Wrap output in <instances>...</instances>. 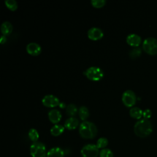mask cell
<instances>
[{"mask_svg": "<svg viewBox=\"0 0 157 157\" xmlns=\"http://www.w3.org/2000/svg\"><path fill=\"white\" fill-rule=\"evenodd\" d=\"M153 131V126L148 119L142 118L138 120L134 126V133L140 137L150 135Z\"/></svg>", "mask_w": 157, "mask_h": 157, "instance_id": "cell-1", "label": "cell"}, {"mask_svg": "<svg viewBox=\"0 0 157 157\" xmlns=\"http://www.w3.org/2000/svg\"><path fill=\"white\" fill-rule=\"evenodd\" d=\"M78 132L80 135L85 139H93L98 133L96 124L90 121H83L79 125Z\"/></svg>", "mask_w": 157, "mask_h": 157, "instance_id": "cell-2", "label": "cell"}, {"mask_svg": "<svg viewBox=\"0 0 157 157\" xmlns=\"http://www.w3.org/2000/svg\"><path fill=\"white\" fill-rule=\"evenodd\" d=\"M46 147L41 142H33L30 147V154L33 157H45L47 156Z\"/></svg>", "mask_w": 157, "mask_h": 157, "instance_id": "cell-3", "label": "cell"}, {"mask_svg": "<svg viewBox=\"0 0 157 157\" xmlns=\"http://www.w3.org/2000/svg\"><path fill=\"white\" fill-rule=\"evenodd\" d=\"M143 49L150 55L157 54V39L153 37H148L144 39L142 44Z\"/></svg>", "mask_w": 157, "mask_h": 157, "instance_id": "cell-4", "label": "cell"}, {"mask_svg": "<svg viewBox=\"0 0 157 157\" xmlns=\"http://www.w3.org/2000/svg\"><path fill=\"white\" fill-rule=\"evenodd\" d=\"M83 74L91 80L98 81L101 80L104 76L103 71L99 67L91 66L87 68Z\"/></svg>", "mask_w": 157, "mask_h": 157, "instance_id": "cell-5", "label": "cell"}, {"mask_svg": "<svg viewBox=\"0 0 157 157\" xmlns=\"http://www.w3.org/2000/svg\"><path fill=\"white\" fill-rule=\"evenodd\" d=\"M81 155L83 157H98L99 155V148L94 144H86L81 150Z\"/></svg>", "mask_w": 157, "mask_h": 157, "instance_id": "cell-6", "label": "cell"}, {"mask_svg": "<svg viewBox=\"0 0 157 157\" xmlns=\"http://www.w3.org/2000/svg\"><path fill=\"white\" fill-rule=\"evenodd\" d=\"M121 99L126 106L132 107L136 103V96L132 90H126L123 93Z\"/></svg>", "mask_w": 157, "mask_h": 157, "instance_id": "cell-7", "label": "cell"}, {"mask_svg": "<svg viewBox=\"0 0 157 157\" xmlns=\"http://www.w3.org/2000/svg\"><path fill=\"white\" fill-rule=\"evenodd\" d=\"M42 104L49 107H54L59 105L60 101L58 97L53 94H47L44 96L42 99Z\"/></svg>", "mask_w": 157, "mask_h": 157, "instance_id": "cell-8", "label": "cell"}, {"mask_svg": "<svg viewBox=\"0 0 157 157\" xmlns=\"http://www.w3.org/2000/svg\"><path fill=\"white\" fill-rule=\"evenodd\" d=\"M88 37L91 40H98L102 38L104 36L102 30L98 27H91L90 28L87 33Z\"/></svg>", "mask_w": 157, "mask_h": 157, "instance_id": "cell-9", "label": "cell"}, {"mask_svg": "<svg viewBox=\"0 0 157 157\" xmlns=\"http://www.w3.org/2000/svg\"><path fill=\"white\" fill-rule=\"evenodd\" d=\"M26 51L29 54L36 56L39 55L41 52V47L36 42H29L26 45Z\"/></svg>", "mask_w": 157, "mask_h": 157, "instance_id": "cell-10", "label": "cell"}, {"mask_svg": "<svg viewBox=\"0 0 157 157\" xmlns=\"http://www.w3.org/2000/svg\"><path fill=\"white\" fill-rule=\"evenodd\" d=\"M126 42L128 44L133 47H138L141 42V37L135 33L129 34L126 36Z\"/></svg>", "mask_w": 157, "mask_h": 157, "instance_id": "cell-11", "label": "cell"}, {"mask_svg": "<svg viewBox=\"0 0 157 157\" xmlns=\"http://www.w3.org/2000/svg\"><path fill=\"white\" fill-rule=\"evenodd\" d=\"M48 117L52 123L57 124V123H58L61 119L62 115L61 112L58 109H52L48 112Z\"/></svg>", "mask_w": 157, "mask_h": 157, "instance_id": "cell-12", "label": "cell"}, {"mask_svg": "<svg viewBox=\"0 0 157 157\" xmlns=\"http://www.w3.org/2000/svg\"><path fill=\"white\" fill-rule=\"evenodd\" d=\"M78 120L74 117L67 118L64 122V127L67 129L72 130L75 129L78 125Z\"/></svg>", "mask_w": 157, "mask_h": 157, "instance_id": "cell-13", "label": "cell"}, {"mask_svg": "<svg viewBox=\"0 0 157 157\" xmlns=\"http://www.w3.org/2000/svg\"><path fill=\"white\" fill-rule=\"evenodd\" d=\"M47 157H64V152L59 147H53L48 150Z\"/></svg>", "mask_w": 157, "mask_h": 157, "instance_id": "cell-14", "label": "cell"}, {"mask_svg": "<svg viewBox=\"0 0 157 157\" xmlns=\"http://www.w3.org/2000/svg\"><path fill=\"white\" fill-rule=\"evenodd\" d=\"M13 29V26L11 23L9 21H4L2 23L1 26V31L3 35L10 34Z\"/></svg>", "mask_w": 157, "mask_h": 157, "instance_id": "cell-15", "label": "cell"}, {"mask_svg": "<svg viewBox=\"0 0 157 157\" xmlns=\"http://www.w3.org/2000/svg\"><path fill=\"white\" fill-rule=\"evenodd\" d=\"M64 126L60 124H54L50 129V133L53 136H58L61 134L64 130Z\"/></svg>", "mask_w": 157, "mask_h": 157, "instance_id": "cell-16", "label": "cell"}, {"mask_svg": "<svg viewBox=\"0 0 157 157\" xmlns=\"http://www.w3.org/2000/svg\"><path fill=\"white\" fill-rule=\"evenodd\" d=\"M129 114L132 118L139 119L143 115V111L138 107H132L129 110Z\"/></svg>", "mask_w": 157, "mask_h": 157, "instance_id": "cell-17", "label": "cell"}, {"mask_svg": "<svg viewBox=\"0 0 157 157\" xmlns=\"http://www.w3.org/2000/svg\"><path fill=\"white\" fill-rule=\"evenodd\" d=\"M78 115H79L81 120H82L83 121H85V120L89 116V110H88V109L85 105L80 106L79 109H78Z\"/></svg>", "mask_w": 157, "mask_h": 157, "instance_id": "cell-18", "label": "cell"}, {"mask_svg": "<svg viewBox=\"0 0 157 157\" xmlns=\"http://www.w3.org/2000/svg\"><path fill=\"white\" fill-rule=\"evenodd\" d=\"M66 112L68 115L71 117H73L77 113L78 109H77V107L74 104L70 103L66 106Z\"/></svg>", "mask_w": 157, "mask_h": 157, "instance_id": "cell-19", "label": "cell"}, {"mask_svg": "<svg viewBox=\"0 0 157 157\" xmlns=\"http://www.w3.org/2000/svg\"><path fill=\"white\" fill-rule=\"evenodd\" d=\"M28 136L29 138L33 142H37L39 137V134L38 131L34 129V128H31L28 132Z\"/></svg>", "mask_w": 157, "mask_h": 157, "instance_id": "cell-20", "label": "cell"}, {"mask_svg": "<svg viewBox=\"0 0 157 157\" xmlns=\"http://www.w3.org/2000/svg\"><path fill=\"white\" fill-rule=\"evenodd\" d=\"M141 52H142V50L139 47H134L130 50L129 55L131 58H135L140 56L141 54Z\"/></svg>", "mask_w": 157, "mask_h": 157, "instance_id": "cell-21", "label": "cell"}, {"mask_svg": "<svg viewBox=\"0 0 157 157\" xmlns=\"http://www.w3.org/2000/svg\"><path fill=\"white\" fill-rule=\"evenodd\" d=\"M4 2L6 6L11 10H15L18 7V4L15 0H6Z\"/></svg>", "mask_w": 157, "mask_h": 157, "instance_id": "cell-22", "label": "cell"}, {"mask_svg": "<svg viewBox=\"0 0 157 157\" xmlns=\"http://www.w3.org/2000/svg\"><path fill=\"white\" fill-rule=\"evenodd\" d=\"M108 144V140L105 137H100L96 142V146L98 148H104Z\"/></svg>", "mask_w": 157, "mask_h": 157, "instance_id": "cell-23", "label": "cell"}, {"mask_svg": "<svg viewBox=\"0 0 157 157\" xmlns=\"http://www.w3.org/2000/svg\"><path fill=\"white\" fill-rule=\"evenodd\" d=\"M113 152L109 148H103L99 152V157H113Z\"/></svg>", "mask_w": 157, "mask_h": 157, "instance_id": "cell-24", "label": "cell"}, {"mask_svg": "<svg viewBox=\"0 0 157 157\" xmlns=\"http://www.w3.org/2000/svg\"><path fill=\"white\" fill-rule=\"evenodd\" d=\"M105 0H91V3L95 7H101L105 4Z\"/></svg>", "mask_w": 157, "mask_h": 157, "instance_id": "cell-25", "label": "cell"}, {"mask_svg": "<svg viewBox=\"0 0 157 157\" xmlns=\"http://www.w3.org/2000/svg\"><path fill=\"white\" fill-rule=\"evenodd\" d=\"M152 114L151 110L150 109H145L144 110H143V117L144 118H146V119H148L149 118L151 117Z\"/></svg>", "mask_w": 157, "mask_h": 157, "instance_id": "cell-26", "label": "cell"}, {"mask_svg": "<svg viewBox=\"0 0 157 157\" xmlns=\"http://www.w3.org/2000/svg\"><path fill=\"white\" fill-rule=\"evenodd\" d=\"M6 40H7V37H6V36L2 34V35L1 36V39H0V43H1V44H3V43H4V42L6 41Z\"/></svg>", "mask_w": 157, "mask_h": 157, "instance_id": "cell-27", "label": "cell"}, {"mask_svg": "<svg viewBox=\"0 0 157 157\" xmlns=\"http://www.w3.org/2000/svg\"><path fill=\"white\" fill-rule=\"evenodd\" d=\"M66 106H67V105H66V104H65V102H60V103H59V107L60 108H61V109L66 108Z\"/></svg>", "mask_w": 157, "mask_h": 157, "instance_id": "cell-28", "label": "cell"}]
</instances>
